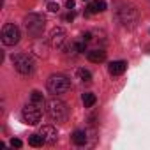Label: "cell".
I'll return each instance as SVG.
<instances>
[{"label":"cell","instance_id":"5","mask_svg":"<svg viewBox=\"0 0 150 150\" xmlns=\"http://www.w3.org/2000/svg\"><path fill=\"white\" fill-rule=\"evenodd\" d=\"M71 88V80L64 74H53L48 80V90L50 94L53 96H58V94H64Z\"/></svg>","mask_w":150,"mask_h":150},{"label":"cell","instance_id":"7","mask_svg":"<svg viewBox=\"0 0 150 150\" xmlns=\"http://www.w3.org/2000/svg\"><path fill=\"white\" fill-rule=\"evenodd\" d=\"M20 37H21L20 28H18L14 23L4 25V28H2V42H4L6 46H14V44H18V42H20Z\"/></svg>","mask_w":150,"mask_h":150},{"label":"cell","instance_id":"2","mask_svg":"<svg viewBox=\"0 0 150 150\" xmlns=\"http://www.w3.org/2000/svg\"><path fill=\"white\" fill-rule=\"evenodd\" d=\"M46 111L53 122H64L67 118V104L57 97H53L46 103Z\"/></svg>","mask_w":150,"mask_h":150},{"label":"cell","instance_id":"11","mask_svg":"<svg viewBox=\"0 0 150 150\" xmlns=\"http://www.w3.org/2000/svg\"><path fill=\"white\" fill-rule=\"evenodd\" d=\"M87 58L94 64L104 62L106 60V51L104 50H90V51H87Z\"/></svg>","mask_w":150,"mask_h":150},{"label":"cell","instance_id":"14","mask_svg":"<svg viewBox=\"0 0 150 150\" xmlns=\"http://www.w3.org/2000/svg\"><path fill=\"white\" fill-rule=\"evenodd\" d=\"M44 143H46V139H44V136H42L41 132L28 136V145H30V146H35V148H37V146H42Z\"/></svg>","mask_w":150,"mask_h":150},{"label":"cell","instance_id":"23","mask_svg":"<svg viewBox=\"0 0 150 150\" xmlns=\"http://www.w3.org/2000/svg\"><path fill=\"white\" fill-rule=\"evenodd\" d=\"M90 39H92V34H90V32H87V34H83V41H85V42H88Z\"/></svg>","mask_w":150,"mask_h":150},{"label":"cell","instance_id":"16","mask_svg":"<svg viewBox=\"0 0 150 150\" xmlns=\"http://www.w3.org/2000/svg\"><path fill=\"white\" fill-rule=\"evenodd\" d=\"M30 101H32V103H35V104H39L41 108L44 106V97H42V94H41V92H37V90H34V92L30 94Z\"/></svg>","mask_w":150,"mask_h":150},{"label":"cell","instance_id":"13","mask_svg":"<svg viewBox=\"0 0 150 150\" xmlns=\"http://www.w3.org/2000/svg\"><path fill=\"white\" fill-rule=\"evenodd\" d=\"M71 138H72L74 145H78V146H81V145L87 143V132H85V131H74Z\"/></svg>","mask_w":150,"mask_h":150},{"label":"cell","instance_id":"10","mask_svg":"<svg viewBox=\"0 0 150 150\" xmlns=\"http://www.w3.org/2000/svg\"><path fill=\"white\" fill-rule=\"evenodd\" d=\"M125 69H127V64H125L124 60L111 62V64H110V67H108V71H110L111 76H118V74H124V71H125Z\"/></svg>","mask_w":150,"mask_h":150},{"label":"cell","instance_id":"3","mask_svg":"<svg viewBox=\"0 0 150 150\" xmlns=\"http://www.w3.org/2000/svg\"><path fill=\"white\" fill-rule=\"evenodd\" d=\"M44 25H46V20H44L42 14H35V13H32V14L25 16V20H23V27H25V30H27L30 35H34V37H37V35L42 34Z\"/></svg>","mask_w":150,"mask_h":150},{"label":"cell","instance_id":"17","mask_svg":"<svg viewBox=\"0 0 150 150\" xmlns=\"http://www.w3.org/2000/svg\"><path fill=\"white\" fill-rule=\"evenodd\" d=\"M96 96L94 94H90V92H87V94H83V104H85V108H92L94 104H96Z\"/></svg>","mask_w":150,"mask_h":150},{"label":"cell","instance_id":"15","mask_svg":"<svg viewBox=\"0 0 150 150\" xmlns=\"http://www.w3.org/2000/svg\"><path fill=\"white\" fill-rule=\"evenodd\" d=\"M78 78H80L83 83H90V81H92V74H90V71H87V69H78Z\"/></svg>","mask_w":150,"mask_h":150},{"label":"cell","instance_id":"22","mask_svg":"<svg viewBox=\"0 0 150 150\" xmlns=\"http://www.w3.org/2000/svg\"><path fill=\"white\" fill-rule=\"evenodd\" d=\"M64 20H65V21H72V20H74V13L71 11L69 14H65V18H64Z\"/></svg>","mask_w":150,"mask_h":150},{"label":"cell","instance_id":"1","mask_svg":"<svg viewBox=\"0 0 150 150\" xmlns=\"http://www.w3.org/2000/svg\"><path fill=\"white\" fill-rule=\"evenodd\" d=\"M117 18H118V21L122 23V27L132 28V27L138 23V11H136V7L131 6V4H120L118 9H117Z\"/></svg>","mask_w":150,"mask_h":150},{"label":"cell","instance_id":"8","mask_svg":"<svg viewBox=\"0 0 150 150\" xmlns=\"http://www.w3.org/2000/svg\"><path fill=\"white\" fill-rule=\"evenodd\" d=\"M50 42L55 48H64V44H65V30L62 27H55L51 30V34H50Z\"/></svg>","mask_w":150,"mask_h":150},{"label":"cell","instance_id":"6","mask_svg":"<svg viewBox=\"0 0 150 150\" xmlns=\"http://www.w3.org/2000/svg\"><path fill=\"white\" fill-rule=\"evenodd\" d=\"M41 115H42V108H41L39 104L32 103V101H28V104H25V108H23V111H21V117H23V120H25L28 125L39 124Z\"/></svg>","mask_w":150,"mask_h":150},{"label":"cell","instance_id":"19","mask_svg":"<svg viewBox=\"0 0 150 150\" xmlns=\"http://www.w3.org/2000/svg\"><path fill=\"white\" fill-rule=\"evenodd\" d=\"M21 145H23L21 139H18V138H13V139H11V146H13V148H21Z\"/></svg>","mask_w":150,"mask_h":150},{"label":"cell","instance_id":"18","mask_svg":"<svg viewBox=\"0 0 150 150\" xmlns=\"http://www.w3.org/2000/svg\"><path fill=\"white\" fill-rule=\"evenodd\" d=\"M85 44H87L85 41H81V42H76V44H74V50H76L78 53H83V51H85Z\"/></svg>","mask_w":150,"mask_h":150},{"label":"cell","instance_id":"9","mask_svg":"<svg viewBox=\"0 0 150 150\" xmlns=\"http://www.w3.org/2000/svg\"><path fill=\"white\" fill-rule=\"evenodd\" d=\"M39 132L44 136L46 143H50V145L57 143V139H58V132H57V129H55L53 125H44V127H41V131H39Z\"/></svg>","mask_w":150,"mask_h":150},{"label":"cell","instance_id":"4","mask_svg":"<svg viewBox=\"0 0 150 150\" xmlns=\"http://www.w3.org/2000/svg\"><path fill=\"white\" fill-rule=\"evenodd\" d=\"M13 64H14V69L20 74H23V76L32 74L34 69H35V62H34V58L28 53H18V55H14L13 57Z\"/></svg>","mask_w":150,"mask_h":150},{"label":"cell","instance_id":"21","mask_svg":"<svg viewBox=\"0 0 150 150\" xmlns=\"http://www.w3.org/2000/svg\"><path fill=\"white\" fill-rule=\"evenodd\" d=\"M74 6H76V2H74V0H67V2H65V7L71 11V9H74Z\"/></svg>","mask_w":150,"mask_h":150},{"label":"cell","instance_id":"20","mask_svg":"<svg viewBox=\"0 0 150 150\" xmlns=\"http://www.w3.org/2000/svg\"><path fill=\"white\" fill-rule=\"evenodd\" d=\"M48 9H50L51 13H58L60 6H58V4H55V2H50V4H48Z\"/></svg>","mask_w":150,"mask_h":150},{"label":"cell","instance_id":"12","mask_svg":"<svg viewBox=\"0 0 150 150\" xmlns=\"http://www.w3.org/2000/svg\"><path fill=\"white\" fill-rule=\"evenodd\" d=\"M106 11V2L104 0H94L92 4H88L87 7V14H96V13H103Z\"/></svg>","mask_w":150,"mask_h":150}]
</instances>
